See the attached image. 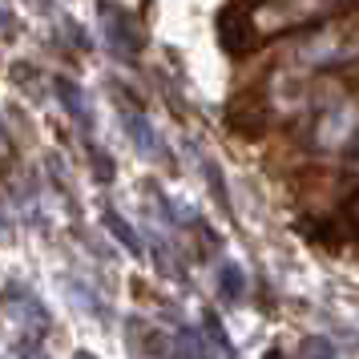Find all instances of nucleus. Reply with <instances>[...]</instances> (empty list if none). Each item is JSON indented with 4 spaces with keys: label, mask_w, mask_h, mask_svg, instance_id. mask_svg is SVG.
<instances>
[{
    "label": "nucleus",
    "mask_w": 359,
    "mask_h": 359,
    "mask_svg": "<svg viewBox=\"0 0 359 359\" xmlns=\"http://www.w3.org/2000/svg\"><path fill=\"white\" fill-rule=\"evenodd\" d=\"M355 126H359L355 105H335V109L323 114V121H319V146H327V149L347 146V142L355 137Z\"/></svg>",
    "instance_id": "1"
}]
</instances>
